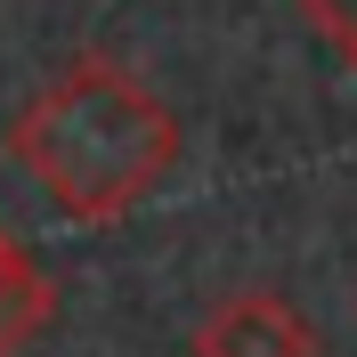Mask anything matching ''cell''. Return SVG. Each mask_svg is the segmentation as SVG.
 <instances>
[{"instance_id":"obj_1","label":"cell","mask_w":357,"mask_h":357,"mask_svg":"<svg viewBox=\"0 0 357 357\" xmlns=\"http://www.w3.org/2000/svg\"><path fill=\"white\" fill-rule=\"evenodd\" d=\"M178 114L146 73L122 57H73L57 66L24 114L8 122V162L41 187L73 227H106L155 195L178 162Z\"/></svg>"},{"instance_id":"obj_2","label":"cell","mask_w":357,"mask_h":357,"mask_svg":"<svg viewBox=\"0 0 357 357\" xmlns=\"http://www.w3.org/2000/svg\"><path fill=\"white\" fill-rule=\"evenodd\" d=\"M195 357H317V333L284 292H227L203 309Z\"/></svg>"},{"instance_id":"obj_3","label":"cell","mask_w":357,"mask_h":357,"mask_svg":"<svg viewBox=\"0 0 357 357\" xmlns=\"http://www.w3.org/2000/svg\"><path fill=\"white\" fill-rule=\"evenodd\" d=\"M49 317H57V284H49L41 260L0 227V357H24L49 333Z\"/></svg>"},{"instance_id":"obj_4","label":"cell","mask_w":357,"mask_h":357,"mask_svg":"<svg viewBox=\"0 0 357 357\" xmlns=\"http://www.w3.org/2000/svg\"><path fill=\"white\" fill-rule=\"evenodd\" d=\"M301 17H309L317 41H333L341 57H357V0H301Z\"/></svg>"},{"instance_id":"obj_5","label":"cell","mask_w":357,"mask_h":357,"mask_svg":"<svg viewBox=\"0 0 357 357\" xmlns=\"http://www.w3.org/2000/svg\"><path fill=\"white\" fill-rule=\"evenodd\" d=\"M349 66H357V57H349Z\"/></svg>"}]
</instances>
